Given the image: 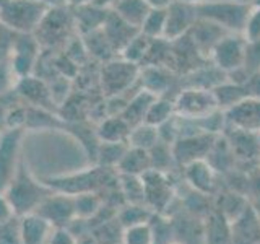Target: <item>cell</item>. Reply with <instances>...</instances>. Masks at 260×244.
<instances>
[{"instance_id":"obj_1","label":"cell","mask_w":260,"mask_h":244,"mask_svg":"<svg viewBox=\"0 0 260 244\" xmlns=\"http://www.w3.org/2000/svg\"><path fill=\"white\" fill-rule=\"evenodd\" d=\"M52 192L54 191L46 182L39 184L36 179L29 174V171L26 169V165H24L23 160L20 163L16 174L12 179V182L8 184V187L4 191L7 199L10 200V203L15 208V214L18 217L36 211L41 203L44 202V199L49 197Z\"/></svg>"},{"instance_id":"obj_2","label":"cell","mask_w":260,"mask_h":244,"mask_svg":"<svg viewBox=\"0 0 260 244\" xmlns=\"http://www.w3.org/2000/svg\"><path fill=\"white\" fill-rule=\"evenodd\" d=\"M46 12L41 0H0V23L15 35H32Z\"/></svg>"},{"instance_id":"obj_3","label":"cell","mask_w":260,"mask_h":244,"mask_svg":"<svg viewBox=\"0 0 260 244\" xmlns=\"http://www.w3.org/2000/svg\"><path fill=\"white\" fill-rule=\"evenodd\" d=\"M73 29L77 31L72 7H55L47 8L46 15L32 35L36 36L41 47H55L62 44L67 46L72 39Z\"/></svg>"},{"instance_id":"obj_4","label":"cell","mask_w":260,"mask_h":244,"mask_svg":"<svg viewBox=\"0 0 260 244\" xmlns=\"http://www.w3.org/2000/svg\"><path fill=\"white\" fill-rule=\"evenodd\" d=\"M140 65L128 62L122 57L103 64L100 69V88L104 96H116L130 92L140 78Z\"/></svg>"},{"instance_id":"obj_5","label":"cell","mask_w":260,"mask_h":244,"mask_svg":"<svg viewBox=\"0 0 260 244\" xmlns=\"http://www.w3.org/2000/svg\"><path fill=\"white\" fill-rule=\"evenodd\" d=\"M195 7H197L199 18L215 23L228 33H241L242 35L252 5L231 2V0H210L207 4Z\"/></svg>"},{"instance_id":"obj_6","label":"cell","mask_w":260,"mask_h":244,"mask_svg":"<svg viewBox=\"0 0 260 244\" xmlns=\"http://www.w3.org/2000/svg\"><path fill=\"white\" fill-rule=\"evenodd\" d=\"M246 47L247 41L241 33H228L213 47L210 59L219 72L233 75V73H238L239 70H244Z\"/></svg>"},{"instance_id":"obj_7","label":"cell","mask_w":260,"mask_h":244,"mask_svg":"<svg viewBox=\"0 0 260 244\" xmlns=\"http://www.w3.org/2000/svg\"><path fill=\"white\" fill-rule=\"evenodd\" d=\"M176 116L184 119H202L213 114L218 109L213 92L207 88H185L174 98Z\"/></svg>"},{"instance_id":"obj_8","label":"cell","mask_w":260,"mask_h":244,"mask_svg":"<svg viewBox=\"0 0 260 244\" xmlns=\"http://www.w3.org/2000/svg\"><path fill=\"white\" fill-rule=\"evenodd\" d=\"M109 169L111 168L98 166V168H91L86 171H80V173L65 176V177L49 179V182H46V184L51 187L52 191L65 192L70 195H77V194H83V192H94L98 187L106 184Z\"/></svg>"},{"instance_id":"obj_9","label":"cell","mask_w":260,"mask_h":244,"mask_svg":"<svg viewBox=\"0 0 260 244\" xmlns=\"http://www.w3.org/2000/svg\"><path fill=\"white\" fill-rule=\"evenodd\" d=\"M23 129H8L0 137V192H4L13 176L18 171L21 163L20 158V142Z\"/></svg>"},{"instance_id":"obj_10","label":"cell","mask_w":260,"mask_h":244,"mask_svg":"<svg viewBox=\"0 0 260 244\" xmlns=\"http://www.w3.org/2000/svg\"><path fill=\"white\" fill-rule=\"evenodd\" d=\"M216 140L215 134L197 132L190 135H182L173 143V157L185 166L195 160H205Z\"/></svg>"},{"instance_id":"obj_11","label":"cell","mask_w":260,"mask_h":244,"mask_svg":"<svg viewBox=\"0 0 260 244\" xmlns=\"http://www.w3.org/2000/svg\"><path fill=\"white\" fill-rule=\"evenodd\" d=\"M224 124L231 129L244 130V132H260V100L247 96L246 100L234 104L233 108L223 111Z\"/></svg>"},{"instance_id":"obj_12","label":"cell","mask_w":260,"mask_h":244,"mask_svg":"<svg viewBox=\"0 0 260 244\" xmlns=\"http://www.w3.org/2000/svg\"><path fill=\"white\" fill-rule=\"evenodd\" d=\"M36 214L44 217L47 222H51L54 228H63L75 217V197L65 192L54 191L49 197L44 199Z\"/></svg>"},{"instance_id":"obj_13","label":"cell","mask_w":260,"mask_h":244,"mask_svg":"<svg viewBox=\"0 0 260 244\" xmlns=\"http://www.w3.org/2000/svg\"><path fill=\"white\" fill-rule=\"evenodd\" d=\"M199 20L197 7L187 4L184 0H176L174 4L168 7V18H166V29L165 39L174 41L185 36L192 29L195 21Z\"/></svg>"},{"instance_id":"obj_14","label":"cell","mask_w":260,"mask_h":244,"mask_svg":"<svg viewBox=\"0 0 260 244\" xmlns=\"http://www.w3.org/2000/svg\"><path fill=\"white\" fill-rule=\"evenodd\" d=\"M145 184V203L154 210H165L173 199V186L162 171L150 169L142 174Z\"/></svg>"},{"instance_id":"obj_15","label":"cell","mask_w":260,"mask_h":244,"mask_svg":"<svg viewBox=\"0 0 260 244\" xmlns=\"http://www.w3.org/2000/svg\"><path fill=\"white\" fill-rule=\"evenodd\" d=\"M226 35H228L226 29L203 18H199L195 21L192 29L187 33V36L192 39V43L197 47V51L202 54V57H208V59H210L211 51H213V47L219 43V39Z\"/></svg>"},{"instance_id":"obj_16","label":"cell","mask_w":260,"mask_h":244,"mask_svg":"<svg viewBox=\"0 0 260 244\" xmlns=\"http://www.w3.org/2000/svg\"><path fill=\"white\" fill-rule=\"evenodd\" d=\"M16 89H18V93L24 100H28L36 108H44L49 111L54 108L55 103L52 100L51 88H49L44 80H39L35 75L20 78L16 81Z\"/></svg>"},{"instance_id":"obj_17","label":"cell","mask_w":260,"mask_h":244,"mask_svg":"<svg viewBox=\"0 0 260 244\" xmlns=\"http://www.w3.org/2000/svg\"><path fill=\"white\" fill-rule=\"evenodd\" d=\"M20 230L21 244H46L54 231V226L44 217L32 211V214L20 217Z\"/></svg>"},{"instance_id":"obj_18","label":"cell","mask_w":260,"mask_h":244,"mask_svg":"<svg viewBox=\"0 0 260 244\" xmlns=\"http://www.w3.org/2000/svg\"><path fill=\"white\" fill-rule=\"evenodd\" d=\"M185 179L199 194H211L216 182V169L207 160H195L185 165Z\"/></svg>"},{"instance_id":"obj_19","label":"cell","mask_w":260,"mask_h":244,"mask_svg":"<svg viewBox=\"0 0 260 244\" xmlns=\"http://www.w3.org/2000/svg\"><path fill=\"white\" fill-rule=\"evenodd\" d=\"M72 10H73V20H75V28L80 36H85L96 29H101L111 12V10L98 8L91 4L73 5Z\"/></svg>"},{"instance_id":"obj_20","label":"cell","mask_w":260,"mask_h":244,"mask_svg":"<svg viewBox=\"0 0 260 244\" xmlns=\"http://www.w3.org/2000/svg\"><path fill=\"white\" fill-rule=\"evenodd\" d=\"M101 29L104 31V35L108 36L111 44L117 51V54H120V51L127 46L130 39L140 33V29L132 26V24L127 23L124 18H120L114 10L109 12L108 18H106Z\"/></svg>"},{"instance_id":"obj_21","label":"cell","mask_w":260,"mask_h":244,"mask_svg":"<svg viewBox=\"0 0 260 244\" xmlns=\"http://www.w3.org/2000/svg\"><path fill=\"white\" fill-rule=\"evenodd\" d=\"M130 127L127 120L117 114V116L104 117L96 129V137L100 143H128Z\"/></svg>"},{"instance_id":"obj_22","label":"cell","mask_w":260,"mask_h":244,"mask_svg":"<svg viewBox=\"0 0 260 244\" xmlns=\"http://www.w3.org/2000/svg\"><path fill=\"white\" fill-rule=\"evenodd\" d=\"M156 95H153L151 92H146V89L140 88L138 92H135L125 106V109L122 111L120 116L127 120V124L130 127H135L138 124H143L146 119V114H148L150 106L153 101L156 100Z\"/></svg>"},{"instance_id":"obj_23","label":"cell","mask_w":260,"mask_h":244,"mask_svg":"<svg viewBox=\"0 0 260 244\" xmlns=\"http://www.w3.org/2000/svg\"><path fill=\"white\" fill-rule=\"evenodd\" d=\"M81 39L85 43L89 59L104 64L114 59V57H117V51L114 49V46L111 44V41L104 35L103 29H96L93 33H89V35L81 36Z\"/></svg>"},{"instance_id":"obj_24","label":"cell","mask_w":260,"mask_h":244,"mask_svg":"<svg viewBox=\"0 0 260 244\" xmlns=\"http://www.w3.org/2000/svg\"><path fill=\"white\" fill-rule=\"evenodd\" d=\"M120 174H135L142 176L146 171L151 169V160H150V151L143 148H135L130 146L124 153V157L116 166Z\"/></svg>"},{"instance_id":"obj_25","label":"cell","mask_w":260,"mask_h":244,"mask_svg":"<svg viewBox=\"0 0 260 244\" xmlns=\"http://www.w3.org/2000/svg\"><path fill=\"white\" fill-rule=\"evenodd\" d=\"M112 10L120 18H124L127 23L132 24V26L140 29L143 20L151 10V7L148 4V0H117Z\"/></svg>"},{"instance_id":"obj_26","label":"cell","mask_w":260,"mask_h":244,"mask_svg":"<svg viewBox=\"0 0 260 244\" xmlns=\"http://www.w3.org/2000/svg\"><path fill=\"white\" fill-rule=\"evenodd\" d=\"M211 92H213V96L216 100L218 109H221V111L233 108L234 104L241 103L242 100H246L249 96L244 85L236 83V81H221V83L216 85Z\"/></svg>"},{"instance_id":"obj_27","label":"cell","mask_w":260,"mask_h":244,"mask_svg":"<svg viewBox=\"0 0 260 244\" xmlns=\"http://www.w3.org/2000/svg\"><path fill=\"white\" fill-rule=\"evenodd\" d=\"M234 130V134L230 137V146L234 155H238L241 158H252L255 157L260 150V142L257 134L244 132V130L231 129Z\"/></svg>"},{"instance_id":"obj_28","label":"cell","mask_w":260,"mask_h":244,"mask_svg":"<svg viewBox=\"0 0 260 244\" xmlns=\"http://www.w3.org/2000/svg\"><path fill=\"white\" fill-rule=\"evenodd\" d=\"M151 43H153L151 38L145 36L143 33H138V35H135L132 39L128 41L127 46L122 49L119 55L128 62H134L137 65H140L142 62L146 60V55H148V52H150Z\"/></svg>"},{"instance_id":"obj_29","label":"cell","mask_w":260,"mask_h":244,"mask_svg":"<svg viewBox=\"0 0 260 244\" xmlns=\"http://www.w3.org/2000/svg\"><path fill=\"white\" fill-rule=\"evenodd\" d=\"M207 244H230L231 241V223L221 215L213 214L207 222Z\"/></svg>"},{"instance_id":"obj_30","label":"cell","mask_w":260,"mask_h":244,"mask_svg":"<svg viewBox=\"0 0 260 244\" xmlns=\"http://www.w3.org/2000/svg\"><path fill=\"white\" fill-rule=\"evenodd\" d=\"M159 142V130L151 124H138L132 127L128 135V145L135 146V148L151 150L154 145Z\"/></svg>"},{"instance_id":"obj_31","label":"cell","mask_w":260,"mask_h":244,"mask_svg":"<svg viewBox=\"0 0 260 244\" xmlns=\"http://www.w3.org/2000/svg\"><path fill=\"white\" fill-rule=\"evenodd\" d=\"M166 18H168V8H151L150 13L143 20L140 33L151 39L165 38L166 29Z\"/></svg>"},{"instance_id":"obj_32","label":"cell","mask_w":260,"mask_h":244,"mask_svg":"<svg viewBox=\"0 0 260 244\" xmlns=\"http://www.w3.org/2000/svg\"><path fill=\"white\" fill-rule=\"evenodd\" d=\"M174 116H176L174 100H168L165 96H158L156 100L153 101V104L150 106L145 122L146 124L154 126V127H159L161 124H165V122H168Z\"/></svg>"},{"instance_id":"obj_33","label":"cell","mask_w":260,"mask_h":244,"mask_svg":"<svg viewBox=\"0 0 260 244\" xmlns=\"http://www.w3.org/2000/svg\"><path fill=\"white\" fill-rule=\"evenodd\" d=\"M119 182H120V191L125 195L128 203H134V205L145 203V184L142 176L120 174Z\"/></svg>"},{"instance_id":"obj_34","label":"cell","mask_w":260,"mask_h":244,"mask_svg":"<svg viewBox=\"0 0 260 244\" xmlns=\"http://www.w3.org/2000/svg\"><path fill=\"white\" fill-rule=\"evenodd\" d=\"M219 214L231 225L238 223L247 214V202L238 194H226L221 200V210H219Z\"/></svg>"},{"instance_id":"obj_35","label":"cell","mask_w":260,"mask_h":244,"mask_svg":"<svg viewBox=\"0 0 260 244\" xmlns=\"http://www.w3.org/2000/svg\"><path fill=\"white\" fill-rule=\"evenodd\" d=\"M128 148V143H100L96 151L98 163L104 168H116Z\"/></svg>"},{"instance_id":"obj_36","label":"cell","mask_w":260,"mask_h":244,"mask_svg":"<svg viewBox=\"0 0 260 244\" xmlns=\"http://www.w3.org/2000/svg\"><path fill=\"white\" fill-rule=\"evenodd\" d=\"M122 242L124 244H154L156 242V234L151 225L138 223L124 228V234H122Z\"/></svg>"},{"instance_id":"obj_37","label":"cell","mask_w":260,"mask_h":244,"mask_svg":"<svg viewBox=\"0 0 260 244\" xmlns=\"http://www.w3.org/2000/svg\"><path fill=\"white\" fill-rule=\"evenodd\" d=\"M75 197V217L89 218L93 217L101 207V199L94 192H83L73 195Z\"/></svg>"},{"instance_id":"obj_38","label":"cell","mask_w":260,"mask_h":244,"mask_svg":"<svg viewBox=\"0 0 260 244\" xmlns=\"http://www.w3.org/2000/svg\"><path fill=\"white\" fill-rule=\"evenodd\" d=\"M0 244H21V230H20L18 215L0 223Z\"/></svg>"},{"instance_id":"obj_39","label":"cell","mask_w":260,"mask_h":244,"mask_svg":"<svg viewBox=\"0 0 260 244\" xmlns=\"http://www.w3.org/2000/svg\"><path fill=\"white\" fill-rule=\"evenodd\" d=\"M242 36L246 38L247 43L260 39V4L250 7L246 24H244L242 29Z\"/></svg>"},{"instance_id":"obj_40","label":"cell","mask_w":260,"mask_h":244,"mask_svg":"<svg viewBox=\"0 0 260 244\" xmlns=\"http://www.w3.org/2000/svg\"><path fill=\"white\" fill-rule=\"evenodd\" d=\"M148 220V211L146 208H143L142 205H130L120 214V222L124 225V228L127 226H132V225H138V223H146Z\"/></svg>"},{"instance_id":"obj_41","label":"cell","mask_w":260,"mask_h":244,"mask_svg":"<svg viewBox=\"0 0 260 244\" xmlns=\"http://www.w3.org/2000/svg\"><path fill=\"white\" fill-rule=\"evenodd\" d=\"M47 244H78L75 236H73L67 228H54L52 234L49 236Z\"/></svg>"},{"instance_id":"obj_42","label":"cell","mask_w":260,"mask_h":244,"mask_svg":"<svg viewBox=\"0 0 260 244\" xmlns=\"http://www.w3.org/2000/svg\"><path fill=\"white\" fill-rule=\"evenodd\" d=\"M242 85L246 88V92L250 98H257V100H260V70L250 73Z\"/></svg>"},{"instance_id":"obj_43","label":"cell","mask_w":260,"mask_h":244,"mask_svg":"<svg viewBox=\"0 0 260 244\" xmlns=\"http://www.w3.org/2000/svg\"><path fill=\"white\" fill-rule=\"evenodd\" d=\"M13 217H16L13 205L10 203V200L7 199V195L4 192H0V223H4Z\"/></svg>"},{"instance_id":"obj_44","label":"cell","mask_w":260,"mask_h":244,"mask_svg":"<svg viewBox=\"0 0 260 244\" xmlns=\"http://www.w3.org/2000/svg\"><path fill=\"white\" fill-rule=\"evenodd\" d=\"M13 72L10 69V65H5L4 62H0V93H4L5 89L12 86V78Z\"/></svg>"},{"instance_id":"obj_45","label":"cell","mask_w":260,"mask_h":244,"mask_svg":"<svg viewBox=\"0 0 260 244\" xmlns=\"http://www.w3.org/2000/svg\"><path fill=\"white\" fill-rule=\"evenodd\" d=\"M117 0H89V2H86V4H91L98 8H103V10H112Z\"/></svg>"},{"instance_id":"obj_46","label":"cell","mask_w":260,"mask_h":244,"mask_svg":"<svg viewBox=\"0 0 260 244\" xmlns=\"http://www.w3.org/2000/svg\"><path fill=\"white\" fill-rule=\"evenodd\" d=\"M43 4L47 5V8L55 7H72V0H41Z\"/></svg>"},{"instance_id":"obj_47","label":"cell","mask_w":260,"mask_h":244,"mask_svg":"<svg viewBox=\"0 0 260 244\" xmlns=\"http://www.w3.org/2000/svg\"><path fill=\"white\" fill-rule=\"evenodd\" d=\"M176 0H148L151 8H168L171 4H174Z\"/></svg>"},{"instance_id":"obj_48","label":"cell","mask_w":260,"mask_h":244,"mask_svg":"<svg viewBox=\"0 0 260 244\" xmlns=\"http://www.w3.org/2000/svg\"><path fill=\"white\" fill-rule=\"evenodd\" d=\"M187 4H192V5H200V4H207L210 0H184Z\"/></svg>"},{"instance_id":"obj_49","label":"cell","mask_w":260,"mask_h":244,"mask_svg":"<svg viewBox=\"0 0 260 244\" xmlns=\"http://www.w3.org/2000/svg\"><path fill=\"white\" fill-rule=\"evenodd\" d=\"M231 2H239V4H247V5H254V0H231Z\"/></svg>"},{"instance_id":"obj_50","label":"cell","mask_w":260,"mask_h":244,"mask_svg":"<svg viewBox=\"0 0 260 244\" xmlns=\"http://www.w3.org/2000/svg\"><path fill=\"white\" fill-rule=\"evenodd\" d=\"M86 2H89V0H72V7L73 5H80V4H86Z\"/></svg>"},{"instance_id":"obj_51","label":"cell","mask_w":260,"mask_h":244,"mask_svg":"<svg viewBox=\"0 0 260 244\" xmlns=\"http://www.w3.org/2000/svg\"><path fill=\"white\" fill-rule=\"evenodd\" d=\"M255 4H260V0H254V5H255Z\"/></svg>"},{"instance_id":"obj_52","label":"cell","mask_w":260,"mask_h":244,"mask_svg":"<svg viewBox=\"0 0 260 244\" xmlns=\"http://www.w3.org/2000/svg\"><path fill=\"white\" fill-rule=\"evenodd\" d=\"M168 244H182V242H168Z\"/></svg>"},{"instance_id":"obj_53","label":"cell","mask_w":260,"mask_h":244,"mask_svg":"<svg viewBox=\"0 0 260 244\" xmlns=\"http://www.w3.org/2000/svg\"><path fill=\"white\" fill-rule=\"evenodd\" d=\"M257 137H258V142H260V132H258V134H257Z\"/></svg>"},{"instance_id":"obj_54","label":"cell","mask_w":260,"mask_h":244,"mask_svg":"<svg viewBox=\"0 0 260 244\" xmlns=\"http://www.w3.org/2000/svg\"><path fill=\"white\" fill-rule=\"evenodd\" d=\"M46 244H47V242H46Z\"/></svg>"}]
</instances>
